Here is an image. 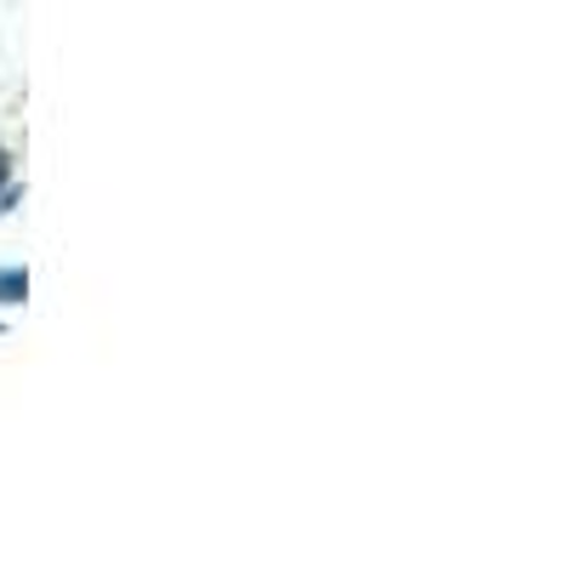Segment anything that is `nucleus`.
I'll use <instances>...</instances> for the list:
<instances>
[{"instance_id":"f257e3e1","label":"nucleus","mask_w":569,"mask_h":569,"mask_svg":"<svg viewBox=\"0 0 569 569\" xmlns=\"http://www.w3.org/2000/svg\"><path fill=\"white\" fill-rule=\"evenodd\" d=\"M23 302H29V268L0 262V308H23Z\"/></svg>"},{"instance_id":"f03ea898","label":"nucleus","mask_w":569,"mask_h":569,"mask_svg":"<svg viewBox=\"0 0 569 569\" xmlns=\"http://www.w3.org/2000/svg\"><path fill=\"white\" fill-rule=\"evenodd\" d=\"M7 182H12V154L0 149V188H7Z\"/></svg>"}]
</instances>
